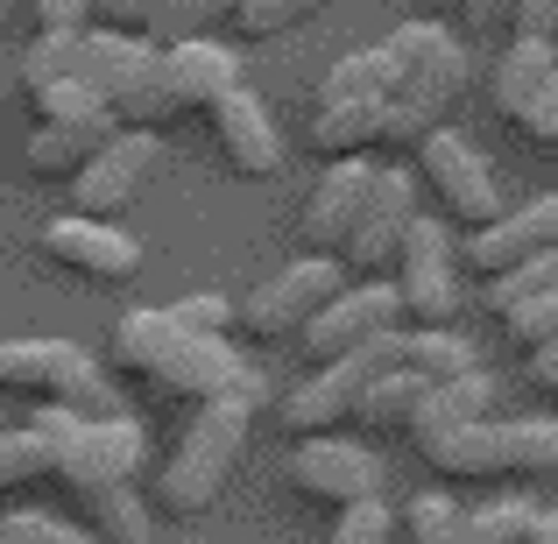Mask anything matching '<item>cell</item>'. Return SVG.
<instances>
[{
  "instance_id": "1",
  "label": "cell",
  "mask_w": 558,
  "mask_h": 544,
  "mask_svg": "<svg viewBox=\"0 0 558 544\" xmlns=\"http://www.w3.org/2000/svg\"><path fill=\"white\" fill-rule=\"evenodd\" d=\"M113 367L135 382H149L170 403H205V396H255L262 403V367L247 354H233L227 333H184L163 304H142V312H121L113 326Z\"/></svg>"
},
{
  "instance_id": "2",
  "label": "cell",
  "mask_w": 558,
  "mask_h": 544,
  "mask_svg": "<svg viewBox=\"0 0 558 544\" xmlns=\"http://www.w3.org/2000/svg\"><path fill=\"white\" fill-rule=\"evenodd\" d=\"M255 396H205L191 403L178 446H170L163 474H156V509L163 517H205L227 495V481L247 460V432H255Z\"/></svg>"
},
{
  "instance_id": "3",
  "label": "cell",
  "mask_w": 558,
  "mask_h": 544,
  "mask_svg": "<svg viewBox=\"0 0 558 544\" xmlns=\"http://www.w3.org/2000/svg\"><path fill=\"white\" fill-rule=\"evenodd\" d=\"M446 488H531L558 481V418H481L466 432H446L417 446Z\"/></svg>"
},
{
  "instance_id": "4",
  "label": "cell",
  "mask_w": 558,
  "mask_h": 544,
  "mask_svg": "<svg viewBox=\"0 0 558 544\" xmlns=\"http://www.w3.org/2000/svg\"><path fill=\"white\" fill-rule=\"evenodd\" d=\"M28 424H43L50 438V495H85L107 488V481H135L149 467V432H142L128 410L113 418H78V410H28Z\"/></svg>"
},
{
  "instance_id": "5",
  "label": "cell",
  "mask_w": 558,
  "mask_h": 544,
  "mask_svg": "<svg viewBox=\"0 0 558 544\" xmlns=\"http://www.w3.org/2000/svg\"><path fill=\"white\" fill-rule=\"evenodd\" d=\"M0 389L22 396L28 410H78V418L128 410L113 375L71 340H0Z\"/></svg>"
},
{
  "instance_id": "6",
  "label": "cell",
  "mask_w": 558,
  "mask_h": 544,
  "mask_svg": "<svg viewBox=\"0 0 558 544\" xmlns=\"http://www.w3.org/2000/svg\"><path fill=\"white\" fill-rule=\"evenodd\" d=\"M340 290H347V262H340V255H312V247H304L298 262H283L276 276H262L233 318H241L247 340L283 347V340H298V333L312 326V318L326 312Z\"/></svg>"
},
{
  "instance_id": "7",
  "label": "cell",
  "mask_w": 558,
  "mask_h": 544,
  "mask_svg": "<svg viewBox=\"0 0 558 544\" xmlns=\"http://www.w3.org/2000/svg\"><path fill=\"white\" fill-rule=\"evenodd\" d=\"M466 78H474V64H466L460 36L432 43V50H424L417 64H410L403 78L389 85V99H381V149L403 156V149H417L432 128H446V113L460 107Z\"/></svg>"
},
{
  "instance_id": "8",
  "label": "cell",
  "mask_w": 558,
  "mask_h": 544,
  "mask_svg": "<svg viewBox=\"0 0 558 544\" xmlns=\"http://www.w3.org/2000/svg\"><path fill=\"white\" fill-rule=\"evenodd\" d=\"M389 283L403 304V326H452L460 318V247H452L446 219H410Z\"/></svg>"
},
{
  "instance_id": "9",
  "label": "cell",
  "mask_w": 558,
  "mask_h": 544,
  "mask_svg": "<svg viewBox=\"0 0 558 544\" xmlns=\"http://www.w3.org/2000/svg\"><path fill=\"white\" fill-rule=\"evenodd\" d=\"M396 361V340L381 347H361V354H340V361H318L298 389L283 396V432L290 438H318V432H354V410L368 396V382Z\"/></svg>"
},
{
  "instance_id": "10",
  "label": "cell",
  "mask_w": 558,
  "mask_h": 544,
  "mask_svg": "<svg viewBox=\"0 0 558 544\" xmlns=\"http://www.w3.org/2000/svg\"><path fill=\"white\" fill-rule=\"evenodd\" d=\"M156 164H163V149H156L149 128H113V135L64 178L71 184V213H85V219H128V213H135V198L149 191Z\"/></svg>"
},
{
  "instance_id": "11",
  "label": "cell",
  "mask_w": 558,
  "mask_h": 544,
  "mask_svg": "<svg viewBox=\"0 0 558 544\" xmlns=\"http://www.w3.org/2000/svg\"><path fill=\"white\" fill-rule=\"evenodd\" d=\"M283 481L318 509H347L361 495H381V452L361 432H318V438H290Z\"/></svg>"
},
{
  "instance_id": "12",
  "label": "cell",
  "mask_w": 558,
  "mask_h": 544,
  "mask_svg": "<svg viewBox=\"0 0 558 544\" xmlns=\"http://www.w3.org/2000/svg\"><path fill=\"white\" fill-rule=\"evenodd\" d=\"M410 156H417V184L432 191V205L452 219V227L474 233V227H488V219L502 213V191H495L481 149L460 135V128H432Z\"/></svg>"
},
{
  "instance_id": "13",
  "label": "cell",
  "mask_w": 558,
  "mask_h": 544,
  "mask_svg": "<svg viewBox=\"0 0 558 544\" xmlns=\"http://www.w3.org/2000/svg\"><path fill=\"white\" fill-rule=\"evenodd\" d=\"M403 333V304H396V283L389 276H347V290L298 333V354L304 361H340V354H361V347H381Z\"/></svg>"
},
{
  "instance_id": "14",
  "label": "cell",
  "mask_w": 558,
  "mask_h": 544,
  "mask_svg": "<svg viewBox=\"0 0 558 544\" xmlns=\"http://www.w3.org/2000/svg\"><path fill=\"white\" fill-rule=\"evenodd\" d=\"M410 219H417V170L375 164V184H368V198H361V213H354V233H347V247H340L347 276H389Z\"/></svg>"
},
{
  "instance_id": "15",
  "label": "cell",
  "mask_w": 558,
  "mask_h": 544,
  "mask_svg": "<svg viewBox=\"0 0 558 544\" xmlns=\"http://www.w3.org/2000/svg\"><path fill=\"white\" fill-rule=\"evenodd\" d=\"M36 247L50 262H64L85 283H135L142 276V241L121 227V219H85V213H57L43 219Z\"/></svg>"
},
{
  "instance_id": "16",
  "label": "cell",
  "mask_w": 558,
  "mask_h": 544,
  "mask_svg": "<svg viewBox=\"0 0 558 544\" xmlns=\"http://www.w3.org/2000/svg\"><path fill=\"white\" fill-rule=\"evenodd\" d=\"M545 247H558V191H545V198H531V205H517V213H495L488 227H474L460 241V262L488 283V276H502V269H517V262H531V255H545Z\"/></svg>"
},
{
  "instance_id": "17",
  "label": "cell",
  "mask_w": 558,
  "mask_h": 544,
  "mask_svg": "<svg viewBox=\"0 0 558 544\" xmlns=\"http://www.w3.org/2000/svg\"><path fill=\"white\" fill-rule=\"evenodd\" d=\"M205 121H213V142H219V156H227L233 178H255L262 184V178H276V170H283V135H276L269 107L247 93V78L227 85V93L205 107Z\"/></svg>"
},
{
  "instance_id": "18",
  "label": "cell",
  "mask_w": 558,
  "mask_h": 544,
  "mask_svg": "<svg viewBox=\"0 0 558 544\" xmlns=\"http://www.w3.org/2000/svg\"><path fill=\"white\" fill-rule=\"evenodd\" d=\"M368 184H375V164H368V156H332V164L318 170L312 198H304V219H298V233H304V247H312V255H340V247H347Z\"/></svg>"
},
{
  "instance_id": "19",
  "label": "cell",
  "mask_w": 558,
  "mask_h": 544,
  "mask_svg": "<svg viewBox=\"0 0 558 544\" xmlns=\"http://www.w3.org/2000/svg\"><path fill=\"white\" fill-rule=\"evenodd\" d=\"M227 85H241V50L219 36H178L163 43V93L170 113H205Z\"/></svg>"
},
{
  "instance_id": "20",
  "label": "cell",
  "mask_w": 558,
  "mask_h": 544,
  "mask_svg": "<svg viewBox=\"0 0 558 544\" xmlns=\"http://www.w3.org/2000/svg\"><path fill=\"white\" fill-rule=\"evenodd\" d=\"M495 396H502V382L488 375V367H466V375L452 382H432L417 403V418H410V446H432V438L446 432H466V424L495 418Z\"/></svg>"
},
{
  "instance_id": "21",
  "label": "cell",
  "mask_w": 558,
  "mask_h": 544,
  "mask_svg": "<svg viewBox=\"0 0 558 544\" xmlns=\"http://www.w3.org/2000/svg\"><path fill=\"white\" fill-rule=\"evenodd\" d=\"M381 99L389 93H332L312 107V149L326 156H368L381 149Z\"/></svg>"
},
{
  "instance_id": "22",
  "label": "cell",
  "mask_w": 558,
  "mask_h": 544,
  "mask_svg": "<svg viewBox=\"0 0 558 544\" xmlns=\"http://www.w3.org/2000/svg\"><path fill=\"white\" fill-rule=\"evenodd\" d=\"M71 517L99 544H156V503H142L135 481H107V488L71 495Z\"/></svg>"
},
{
  "instance_id": "23",
  "label": "cell",
  "mask_w": 558,
  "mask_h": 544,
  "mask_svg": "<svg viewBox=\"0 0 558 544\" xmlns=\"http://www.w3.org/2000/svg\"><path fill=\"white\" fill-rule=\"evenodd\" d=\"M424 389H432V382H424L417 367L389 361V367H381V375L368 382V396H361L354 432H361V438H410V418H417Z\"/></svg>"
},
{
  "instance_id": "24",
  "label": "cell",
  "mask_w": 558,
  "mask_h": 544,
  "mask_svg": "<svg viewBox=\"0 0 558 544\" xmlns=\"http://www.w3.org/2000/svg\"><path fill=\"white\" fill-rule=\"evenodd\" d=\"M551 71H558V43H545V36H509L502 64H495V113L517 128L523 107L537 99V85H545Z\"/></svg>"
},
{
  "instance_id": "25",
  "label": "cell",
  "mask_w": 558,
  "mask_h": 544,
  "mask_svg": "<svg viewBox=\"0 0 558 544\" xmlns=\"http://www.w3.org/2000/svg\"><path fill=\"white\" fill-rule=\"evenodd\" d=\"M113 128H121L113 113H93V121H36V135H28V170H36V178H71Z\"/></svg>"
},
{
  "instance_id": "26",
  "label": "cell",
  "mask_w": 558,
  "mask_h": 544,
  "mask_svg": "<svg viewBox=\"0 0 558 544\" xmlns=\"http://www.w3.org/2000/svg\"><path fill=\"white\" fill-rule=\"evenodd\" d=\"M396 361L417 367L424 382H452V375H466V367H481L474 340L452 333V326H403L396 333Z\"/></svg>"
},
{
  "instance_id": "27",
  "label": "cell",
  "mask_w": 558,
  "mask_h": 544,
  "mask_svg": "<svg viewBox=\"0 0 558 544\" xmlns=\"http://www.w3.org/2000/svg\"><path fill=\"white\" fill-rule=\"evenodd\" d=\"M396 531H403V544H466V503L452 488H417Z\"/></svg>"
},
{
  "instance_id": "28",
  "label": "cell",
  "mask_w": 558,
  "mask_h": 544,
  "mask_svg": "<svg viewBox=\"0 0 558 544\" xmlns=\"http://www.w3.org/2000/svg\"><path fill=\"white\" fill-rule=\"evenodd\" d=\"M43 481H50V438H43V424L0 432V503L22 488H43Z\"/></svg>"
},
{
  "instance_id": "29",
  "label": "cell",
  "mask_w": 558,
  "mask_h": 544,
  "mask_svg": "<svg viewBox=\"0 0 558 544\" xmlns=\"http://www.w3.org/2000/svg\"><path fill=\"white\" fill-rule=\"evenodd\" d=\"M537 523L531 495H488V503L466 509V544H523Z\"/></svg>"
},
{
  "instance_id": "30",
  "label": "cell",
  "mask_w": 558,
  "mask_h": 544,
  "mask_svg": "<svg viewBox=\"0 0 558 544\" xmlns=\"http://www.w3.org/2000/svg\"><path fill=\"white\" fill-rule=\"evenodd\" d=\"M318 8H326V0H241V8H233V28H241V43H269V36H283V28L312 22Z\"/></svg>"
},
{
  "instance_id": "31",
  "label": "cell",
  "mask_w": 558,
  "mask_h": 544,
  "mask_svg": "<svg viewBox=\"0 0 558 544\" xmlns=\"http://www.w3.org/2000/svg\"><path fill=\"white\" fill-rule=\"evenodd\" d=\"M326 544H396V509L381 503V495H361V503L332 509Z\"/></svg>"
},
{
  "instance_id": "32",
  "label": "cell",
  "mask_w": 558,
  "mask_h": 544,
  "mask_svg": "<svg viewBox=\"0 0 558 544\" xmlns=\"http://www.w3.org/2000/svg\"><path fill=\"white\" fill-rule=\"evenodd\" d=\"M509 333V347H523V354H537L545 340H558V290H537V298H517L509 312H495Z\"/></svg>"
},
{
  "instance_id": "33",
  "label": "cell",
  "mask_w": 558,
  "mask_h": 544,
  "mask_svg": "<svg viewBox=\"0 0 558 544\" xmlns=\"http://www.w3.org/2000/svg\"><path fill=\"white\" fill-rule=\"evenodd\" d=\"M28 107H36V121H93V113H107L99 107V93L85 78H43V85H28Z\"/></svg>"
},
{
  "instance_id": "34",
  "label": "cell",
  "mask_w": 558,
  "mask_h": 544,
  "mask_svg": "<svg viewBox=\"0 0 558 544\" xmlns=\"http://www.w3.org/2000/svg\"><path fill=\"white\" fill-rule=\"evenodd\" d=\"M233 8L241 0H163V14H156L149 36L156 43H178V36H213L219 22H233Z\"/></svg>"
},
{
  "instance_id": "35",
  "label": "cell",
  "mask_w": 558,
  "mask_h": 544,
  "mask_svg": "<svg viewBox=\"0 0 558 544\" xmlns=\"http://www.w3.org/2000/svg\"><path fill=\"white\" fill-rule=\"evenodd\" d=\"M537 290H558V247L517 262V269H502V276H488V312H509L517 298H537Z\"/></svg>"
},
{
  "instance_id": "36",
  "label": "cell",
  "mask_w": 558,
  "mask_h": 544,
  "mask_svg": "<svg viewBox=\"0 0 558 544\" xmlns=\"http://www.w3.org/2000/svg\"><path fill=\"white\" fill-rule=\"evenodd\" d=\"M0 544H99L78 517H50V509H14L0 523Z\"/></svg>"
},
{
  "instance_id": "37",
  "label": "cell",
  "mask_w": 558,
  "mask_h": 544,
  "mask_svg": "<svg viewBox=\"0 0 558 544\" xmlns=\"http://www.w3.org/2000/svg\"><path fill=\"white\" fill-rule=\"evenodd\" d=\"M170 318H178L184 333H233V304L219 298V290H191V298H178V304H163Z\"/></svg>"
},
{
  "instance_id": "38",
  "label": "cell",
  "mask_w": 558,
  "mask_h": 544,
  "mask_svg": "<svg viewBox=\"0 0 558 544\" xmlns=\"http://www.w3.org/2000/svg\"><path fill=\"white\" fill-rule=\"evenodd\" d=\"M517 135H523V142H537V149H558V71H551L545 85H537V99H531V107H523Z\"/></svg>"
},
{
  "instance_id": "39",
  "label": "cell",
  "mask_w": 558,
  "mask_h": 544,
  "mask_svg": "<svg viewBox=\"0 0 558 544\" xmlns=\"http://www.w3.org/2000/svg\"><path fill=\"white\" fill-rule=\"evenodd\" d=\"M28 14H36V36H78L93 22V0H28Z\"/></svg>"
},
{
  "instance_id": "40",
  "label": "cell",
  "mask_w": 558,
  "mask_h": 544,
  "mask_svg": "<svg viewBox=\"0 0 558 544\" xmlns=\"http://www.w3.org/2000/svg\"><path fill=\"white\" fill-rule=\"evenodd\" d=\"M517 8L523 0H460V22L474 36H502V28H517Z\"/></svg>"
},
{
  "instance_id": "41",
  "label": "cell",
  "mask_w": 558,
  "mask_h": 544,
  "mask_svg": "<svg viewBox=\"0 0 558 544\" xmlns=\"http://www.w3.org/2000/svg\"><path fill=\"white\" fill-rule=\"evenodd\" d=\"M509 36H545V43H558V0H523Z\"/></svg>"
},
{
  "instance_id": "42",
  "label": "cell",
  "mask_w": 558,
  "mask_h": 544,
  "mask_svg": "<svg viewBox=\"0 0 558 544\" xmlns=\"http://www.w3.org/2000/svg\"><path fill=\"white\" fill-rule=\"evenodd\" d=\"M156 14H163V0H107V28H142L149 36Z\"/></svg>"
},
{
  "instance_id": "43",
  "label": "cell",
  "mask_w": 558,
  "mask_h": 544,
  "mask_svg": "<svg viewBox=\"0 0 558 544\" xmlns=\"http://www.w3.org/2000/svg\"><path fill=\"white\" fill-rule=\"evenodd\" d=\"M523 544H558V509H537V523H531Z\"/></svg>"
},
{
  "instance_id": "44",
  "label": "cell",
  "mask_w": 558,
  "mask_h": 544,
  "mask_svg": "<svg viewBox=\"0 0 558 544\" xmlns=\"http://www.w3.org/2000/svg\"><path fill=\"white\" fill-rule=\"evenodd\" d=\"M424 14H460V0H424Z\"/></svg>"
},
{
  "instance_id": "45",
  "label": "cell",
  "mask_w": 558,
  "mask_h": 544,
  "mask_svg": "<svg viewBox=\"0 0 558 544\" xmlns=\"http://www.w3.org/2000/svg\"><path fill=\"white\" fill-rule=\"evenodd\" d=\"M8 8H14V0H0V28H8Z\"/></svg>"
}]
</instances>
